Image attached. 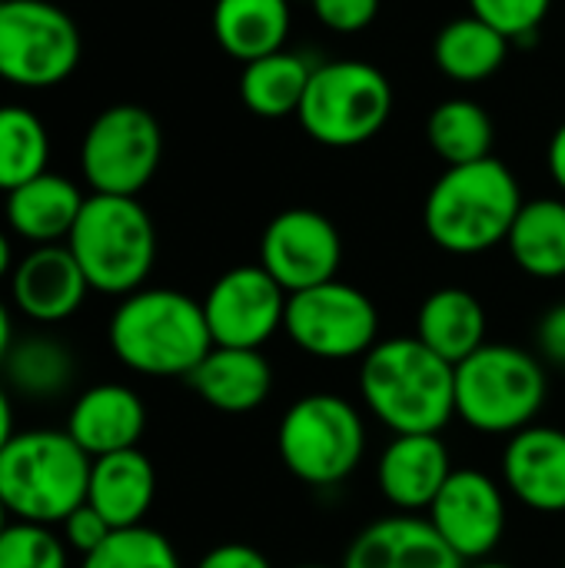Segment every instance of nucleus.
<instances>
[{
    "label": "nucleus",
    "instance_id": "nucleus-1",
    "mask_svg": "<svg viewBox=\"0 0 565 568\" xmlns=\"http://www.w3.org/2000/svg\"><path fill=\"white\" fill-rule=\"evenodd\" d=\"M360 393L396 436H440L456 416V366L416 336L380 339L360 363Z\"/></svg>",
    "mask_w": 565,
    "mask_h": 568
},
{
    "label": "nucleus",
    "instance_id": "nucleus-2",
    "mask_svg": "<svg viewBox=\"0 0 565 568\" xmlns=\"http://www.w3.org/2000/svg\"><path fill=\"white\" fill-rule=\"evenodd\" d=\"M523 203L516 173L486 156L440 173L423 203V226L443 253L480 256L506 243Z\"/></svg>",
    "mask_w": 565,
    "mask_h": 568
},
{
    "label": "nucleus",
    "instance_id": "nucleus-3",
    "mask_svg": "<svg viewBox=\"0 0 565 568\" xmlns=\"http://www.w3.org/2000/svg\"><path fill=\"white\" fill-rule=\"evenodd\" d=\"M113 356L140 376H190L213 349L203 303L167 286H143L123 296L110 316Z\"/></svg>",
    "mask_w": 565,
    "mask_h": 568
},
{
    "label": "nucleus",
    "instance_id": "nucleus-4",
    "mask_svg": "<svg viewBox=\"0 0 565 568\" xmlns=\"http://www.w3.org/2000/svg\"><path fill=\"white\" fill-rule=\"evenodd\" d=\"M90 466L67 429H23L0 453V499L20 523L60 526L87 503Z\"/></svg>",
    "mask_w": 565,
    "mask_h": 568
},
{
    "label": "nucleus",
    "instance_id": "nucleus-5",
    "mask_svg": "<svg viewBox=\"0 0 565 568\" xmlns=\"http://www.w3.org/2000/svg\"><path fill=\"white\" fill-rule=\"evenodd\" d=\"M67 246L80 263L90 290L103 296H130L143 290L157 263V226L137 196L90 193Z\"/></svg>",
    "mask_w": 565,
    "mask_h": 568
},
{
    "label": "nucleus",
    "instance_id": "nucleus-6",
    "mask_svg": "<svg viewBox=\"0 0 565 568\" xmlns=\"http://www.w3.org/2000/svg\"><path fill=\"white\" fill-rule=\"evenodd\" d=\"M546 369L529 349L486 343L456 366V416L486 436H516L546 406Z\"/></svg>",
    "mask_w": 565,
    "mask_h": 568
},
{
    "label": "nucleus",
    "instance_id": "nucleus-7",
    "mask_svg": "<svg viewBox=\"0 0 565 568\" xmlns=\"http://www.w3.org/2000/svg\"><path fill=\"white\" fill-rule=\"evenodd\" d=\"M393 113L390 77L366 60L316 63L300 103V126L330 150L363 146L383 133Z\"/></svg>",
    "mask_w": 565,
    "mask_h": 568
},
{
    "label": "nucleus",
    "instance_id": "nucleus-8",
    "mask_svg": "<svg viewBox=\"0 0 565 568\" xmlns=\"http://www.w3.org/2000/svg\"><path fill=\"white\" fill-rule=\"evenodd\" d=\"M276 449L290 476L306 486L330 489L360 469L366 453V426L350 399L310 393L283 413Z\"/></svg>",
    "mask_w": 565,
    "mask_h": 568
},
{
    "label": "nucleus",
    "instance_id": "nucleus-9",
    "mask_svg": "<svg viewBox=\"0 0 565 568\" xmlns=\"http://www.w3.org/2000/svg\"><path fill=\"white\" fill-rule=\"evenodd\" d=\"M83 53L73 17L50 0H0V80L20 90L60 87Z\"/></svg>",
    "mask_w": 565,
    "mask_h": 568
},
{
    "label": "nucleus",
    "instance_id": "nucleus-10",
    "mask_svg": "<svg viewBox=\"0 0 565 568\" xmlns=\"http://www.w3.org/2000/svg\"><path fill=\"white\" fill-rule=\"evenodd\" d=\"M163 160V130L140 103L100 110L80 140V173L93 193L140 196Z\"/></svg>",
    "mask_w": 565,
    "mask_h": 568
},
{
    "label": "nucleus",
    "instance_id": "nucleus-11",
    "mask_svg": "<svg viewBox=\"0 0 565 568\" xmlns=\"http://www.w3.org/2000/svg\"><path fill=\"white\" fill-rule=\"evenodd\" d=\"M283 333L313 359H363L380 343V310L363 290L330 280L290 296Z\"/></svg>",
    "mask_w": 565,
    "mask_h": 568
},
{
    "label": "nucleus",
    "instance_id": "nucleus-12",
    "mask_svg": "<svg viewBox=\"0 0 565 568\" xmlns=\"http://www.w3.org/2000/svg\"><path fill=\"white\" fill-rule=\"evenodd\" d=\"M200 303L213 346L263 349L283 329L290 293L260 263H246L216 276Z\"/></svg>",
    "mask_w": 565,
    "mask_h": 568
},
{
    "label": "nucleus",
    "instance_id": "nucleus-13",
    "mask_svg": "<svg viewBox=\"0 0 565 568\" xmlns=\"http://www.w3.org/2000/svg\"><path fill=\"white\" fill-rule=\"evenodd\" d=\"M343 240L330 216L310 206L276 213L260 236V266L293 296L336 280Z\"/></svg>",
    "mask_w": 565,
    "mask_h": 568
},
{
    "label": "nucleus",
    "instance_id": "nucleus-14",
    "mask_svg": "<svg viewBox=\"0 0 565 568\" xmlns=\"http://www.w3.org/2000/svg\"><path fill=\"white\" fill-rule=\"evenodd\" d=\"M426 513L430 526L463 562L490 559L506 536L503 486L480 469H453Z\"/></svg>",
    "mask_w": 565,
    "mask_h": 568
},
{
    "label": "nucleus",
    "instance_id": "nucleus-15",
    "mask_svg": "<svg viewBox=\"0 0 565 568\" xmlns=\"http://www.w3.org/2000/svg\"><path fill=\"white\" fill-rule=\"evenodd\" d=\"M90 293V283L73 260L67 243L33 246L13 263L10 296L13 306L40 326H53L70 320Z\"/></svg>",
    "mask_w": 565,
    "mask_h": 568
},
{
    "label": "nucleus",
    "instance_id": "nucleus-16",
    "mask_svg": "<svg viewBox=\"0 0 565 568\" xmlns=\"http://www.w3.org/2000/svg\"><path fill=\"white\" fill-rule=\"evenodd\" d=\"M143 429H147V406L123 383L87 386L67 413V433L90 459L137 449Z\"/></svg>",
    "mask_w": 565,
    "mask_h": 568
},
{
    "label": "nucleus",
    "instance_id": "nucleus-17",
    "mask_svg": "<svg viewBox=\"0 0 565 568\" xmlns=\"http://www.w3.org/2000/svg\"><path fill=\"white\" fill-rule=\"evenodd\" d=\"M466 562L440 539L430 519L400 513L370 523L346 549L340 568H463Z\"/></svg>",
    "mask_w": 565,
    "mask_h": 568
},
{
    "label": "nucleus",
    "instance_id": "nucleus-18",
    "mask_svg": "<svg viewBox=\"0 0 565 568\" xmlns=\"http://www.w3.org/2000/svg\"><path fill=\"white\" fill-rule=\"evenodd\" d=\"M506 489L536 513H565V433L556 426H526L509 436L503 453Z\"/></svg>",
    "mask_w": 565,
    "mask_h": 568
},
{
    "label": "nucleus",
    "instance_id": "nucleus-19",
    "mask_svg": "<svg viewBox=\"0 0 565 568\" xmlns=\"http://www.w3.org/2000/svg\"><path fill=\"white\" fill-rule=\"evenodd\" d=\"M453 476L450 449L440 436H393L376 463V483L400 513H426Z\"/></svg>",
    "mask_w": 565,
    "mask_h": 568
},
{
    "label": "nucleus",
    "instance_id": "nucleus-20",
    "mask_svg": "<svg viewBox=\"0 0 565 568\" xmlns=\"http://www.w3.org/2000/svg\"><path fill=\"white\" fill-rule=\"evenodd\" d=\"M186 386L216 413L246 416L256 413L273 393V366L263 349L213 346L203 363L186 376Z\"/></svg>",
    "mask_w": 565,
    "mask_h": 568
},
{
    "label": "nucleus",
    "instance_id": "nucleus-21",
    "mask_svg": "<svg viewBox=\"0 0 565 568\" xmlns=\"http://www.w3.org/2000/svg\"><path fill=\"white\" fill-rule=\"evenodd\" d=\"M83 203L87 196L73 180L47 170L7 193L3 216L13 236L27 240L30 246H50L67 243Z\"/></svg>",
    "mask_w": 565,
    "mask_h": 568
},
{
    "label": "nucleus",
    "instance_id": "nucleus-22",
    "mask_svg": "<svg viewBox=\"0 0 565 568\" xmlns=\"http://www.w3.org/2000/svg\"><path fill=\"white\" fill-rule=\"evenodd\" d=\"M153 499H157V469L140 449H123L93 459L87 503L113 529L143 526Z\"/></svg>",
    "mask_w": 565,
    "mask_h": 568
},
{
    "label": "nucleus",
    "instance_id": "nucleus-23",
    "mask_svg": "<svg viewBox=\"0 0 565 568\" xmlns=\"http://www.w3.org/2000/svg\"><path fill=\"white\" fill-rule=\"evenodd\" d=\"M486 310L476 293L463 286H443L420 303L413 336L446 363L460 366L486 346Z\"/></svg>",
    "mask_w": 565,
    "mask_h": 568
},
{
    "label": "nucleus",
    "instance_id": "nucleus-24",
    "mask_svg": "<svg viewBox=\"0 0 565 568\" xmlns=\"http://www.w3.org/2000/svg\"><path fill=\"white\" fill-rule=\"evenodd\" d=\"M73 379V349L50 333L13 336L0 363V383L7 386L10 396H20L27 403H53L70 393Z\"/></svg>",
    "mask_w": 565,
    "mask_h": 568
},
{
    "label": "nucleus",
    "instance_id": "nucleus-25",
    "mask_svg": "<svg viewBox=\"0 0 565 568\" xmlns=\"http://www.w3.org/2000/svg\"><path fill=\"white\" fill-rule=\"evenodd\" d=\"M293 27L290 0H216L213 37L220 50L240 63L260 60L286 47Z\"/></svg>",
    "mask_w": 565,
    "mask_h": 568
},
{
    "label": "nucleus",
    "instance_id": "nucleus-26",
    "mask_svg": "<svg viewBox=\"0 0 565 568\" xmlns=\"http://www.w3.org/2000/svg\"><path fill=\"white\" fill-rule=\"evenodd\" d=\"M513 50V40L503 37L496 27L480 20L476 13L453 17L433 40V63L436 70L463 87L486 83L496 77Z\"/></svg>",
    "mask_w": 565,
    "mask_h": 568
},
{
    "label": "nucleus",
    "instance_id": "nucleus-27",
    "mask_svg": "<svg viewBox=\"0 0 565 568\" xmlns=\"http://www.w3.org/2000/svg\"><path fill=\"white\" fill-rule=\"evenodd\" d=\"M313 67L303 53L296 50H276L266 53L260 60L243 63L240 73V100L250 113L263 116V120H283V116H296L303 93L310 87Z\"/></svg>",
    "mask_w": 565,
    "mask_h": 568
},
{
    "label": "nucleus",
    "instance_id": "nucleus-28",
    "mask_svg": "<svg viewBox=\"0 0 565 568\" xmlns=\"http://www.w3.org/2000/svg\"><path fill=\"white\" fill-rule=\"evenodd\" d=\"M513 263L533 280H563L565 276V200L539 196L526 200L509 236Z\"/></svg>",
    "mask_w": 565,
    "mask_h": 568
},
{
    "label": "nucleus",
    "instance_id": "nucleus-29",
    "mask_svg": "<svg viewBox=\"0 0 565 568\" xmlns=\"http://www.w3.org/2000/svg\"><path fill=\"white\" fill-rule=\"evenodd\" d=\"M493 116L470 97H446L426 116V143L446 166L493 156Z\"/></svg>",
    "mask_w": 565,
    "mask_h": 568
},
{
    "label": "nucleus",
    "instance_id": "nucleus-30",
    "mask_svg": "<svg viewBox=\"0 0 565 568\" xmlns=\"http://www.w3.org/2000/svg\"><path fill=\"white\" fill-rule=\"evenodd\" d=\"M50 163V133L43 120L17 103L0 106V193L30 183L47 173Z\"/></svg>",
    "mask_w": 565,
    "mask_h": 568
},
{
    "label": "nucleus",
    "instance_id": "nucleus-31",
    "mask_svg": "<svg viewBox=\"0 0 565 568\" xmlns=\"http://www.w3.org/2000/svg\"><path fill=\"white\" fill-rule=\"evenodd\" d=\"M80 568H183L173 542L150 529V526H133V529H117L97 552L83 556Z\"/></svg>",
    "mask_w": 565,
    "mask_h": 568
},
{
    "label": "nucleus",
    "instance_id": "nucleus-32",
    "mask_svg": "<svg viewBox=\"0 0 565 568\" xmlns=\"http://www.w3.org/2000/svg\"><path fill=\"white\" fill-rule=\"evenodd\" d=\"M70 549L53 526L40 523H7L0 532V568H67Z\"/></svg>",
    "mask_w": 565,
    "mask_h": 568
},
{
    "label": "nucleus",
    "instance_id": "nucleus-33",
    "mask_svg": "<svg viewBox=\"0 0 565 568\" xmlns=\"http://www.w3.org/2000/svg\"><path fill=\"white\" fill-rule=\"evenodd\" d=\"M553 0H470V13L496 27L513 43L533 40L549 17Z\"/></svg>",
    "mask_w": 565,
    "mask_h": 568
},
{
    "label": "nucleus",
    "instance_id": "nucleus-34",
    "mask_svg": "<svg viewBox=\"0 0 565 568\" xmlns=\"http://www.w3.org/2000/svg\"><path fill=\"white\" fill-rule=\"evenodd\" d=\"M310 7L333 33H363L380 17V0H310Z\"/></svg>",
    "mask_w": 565,
    "mask_h": 568
},
{
    "label": "nucleus",
    "instance_id": "nucleus-35",
    "mask_svg": "<svg viewBox=\"0 0 565 568\" xmlns=\"http://www.w3.org/2000/svg\"><path fill=\"white\" fill-rule=\"evenodd\" d=\"M60 529H63V542H67V549L70 552H80V556H90V552H97L117 529L90 506V503H83V506H77L63 523H60Z\"/></svg>",
    "mask_w": 565,
    "mask_h": 568
},
{
    "label": "nucleus",
    "instance_id": "nucleus-36",
    "mask_svg": "<svg viewBox=\"0 0 565 568\" xmlns=\"http://www.w3.org/2000/svg\"><path fill=\"white\" fill-rule=\"evenodd\" d=\"M536 349H539V359L553 366H565V303L543 313L536 326Z\"/></svg>",
    "mask_w": 565,
    "mask_h": 568
},
{
    "label": "nucleus",
    "instance_id": "nucleus-37",
    "mask_svg": "<svg viewBox=\"0 0 565 568\" xmlns=\"http://www.w3.org/2000/svg\"><path fill=\"white\" fill-rule=\"evenodd\" d=\"M196 568H273V562L246 542H223L216 549H210Z\"/></svg>",
    "mask_w": 565,
    "mask_h": 568
},
{
    "label": "nucleus",
    "instance_id": "nucleus-38",
    "mask_svg": "<svg viewBox=\"0 0 565 568\" xmlns=\"http://www.w3.org/2000/svg\"><path fill=\"white\" fill-rule=\"evenodd\" d=\"M546 166H549V176L553 183L565 193V123L556 126V133L549 136V146H546Z\"/></svg>",
    "mask_w": 565,
    "mask_h": 568
},
{
    "label": "nucleus",
    "instance_id": "nucleus-39",
    "mask_svg": "<svg viewBox=\"0 0 565 568\" xmlns=\"http://www.w3.org/2000/svg\"><path fill=\"white\" fill-rule=\"evenodd\" d=\"M17 436V419H13V399L7 393V386L0 383V453L3 446Z\"/></svg>",
    "mask_w": 565,
    "mask_h": 568
},
{
    "label": "nucleus",
    "instance_id": "nucleus-40",
    "mask_svg": "<svg viewBox=\"0 0 565 568\" xmlns=\"http://www.w3.org/2000/svg\"><path fill=\"white\" fill-rule=\"evenodd\" d=\"M10 343H13V320H10V310L0 303V363L10 349Z\"/></svg>",
    "mask_w": 565,
    "mask_h": 568
},
{
    "label": "nucleus",
    "instance_id": "nucleus-41",
    "mask_svg": "<svg viewBox=\"0 0 565 568\" xmlns=\"http://www.w3.org/2000/svg\"><path fill=\"white\" fill-rule=\"evenodd\" d=\"M13 273V246H10V236L0 230V280H7Z\"/></svg>",
    "mask_w": 565,
    "mask_h": 568
},
{
    "label": "nucleus",
    "instance_id": "nucleus-42",
    "mask_svg": "<svg viewBox=\"0 0 565 568\" xmlns=\"http://www.w3.org/2000/svg\"><path fill=\"white\" fill-rule=\"evenodd\" d=\"M463 568H516V566H506V562H493V559H483V562H466Z\"/></svg>",
    "mask_w": 565,
    "mask_h": 568
},
{
    "label": "nucleus",
    "instance_id": "nucleus-43",
    "mask_svg": "<svg viewBox=\"0 0 565 568\" xmlns=\"http://www.w3.org/2000/svg\"><path fill=\"white\" fill-rule=\"evenodd\" d=\"M7 516H10V513H7V506H3V499H0V532L7 529Z\"/></svg>",
    "mask_w": 565,
    "mask_h": 568
},
{
    "label": "nucleus",
    "instance_id": "nucleus-44",
    "mask_svg": "<svg viewBox=\"0 0 565 568\" xmlns=\"http://www.w3.org/2000/svg\"><path fill=\"white\" fill-rule=\"evenodd\" d=\"M293 568H333V566H293Z\"/></svg>",
    "mask_w": 565,
    "mask_h": 568
}]
</instances>
